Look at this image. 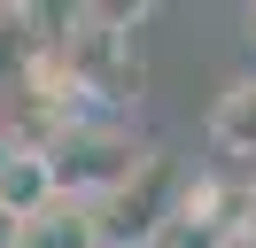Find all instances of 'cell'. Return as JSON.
Listing matches in <instances>:
<instances>
[{
    "label": "cell",
    "mask_w": 256,
    "mask_h": 248,
    "mask_svg": "<svg viewBox=\"0 0 256 248\" xmlns=\"http://www.w3.org/2000/svg\"><path fill=\"white\" fill-rule=\"evenodd\" d=\"M0 248H16V217H8V210H0Z\"/></svg>",
    "instance_id": "cell-7"
},
{
    "label": "cell",
    "mask_w": 256,
    "mask_h": 248,
    "mask_svg": "<svg viewBox=\"0 0 256 248\" xmlns=\"http://www.w3.org/2000/svg\"><path fill=\"white\" fill-rule=\"evenodd\" d=\"M54 194H62V186H54V163H47V148H16L8 163H0V210L16 217V225H24V217H39Z\"/></svg>",
    "instance_id": "cell-3"
},
{
    "label": "cell",
    "mask_w": 256,
    "mask_h": 248,
    "mask_svg": "<svg viewBox=\"0 0 256 248\" xmlns=\"http://www.w3.org/2000/svg\"><path fill=\"white\" fill-rule=\"evenodd\" d=\"M240 39H248V54H256V8H240Z\"/></svg>",
    "instance_id": "cell-6"
},
{
    "label": "cell",
    "mask_w": 256,
    "mask_h": 248,
    "mask_svg": "<svg viewBox=\"0 0 256 248\" xmlns=\"http://www.w3.org/2000/svg\"><path fill=\"white\" fill-rule=\"evenodd\" d=\"M202 132H210V148H218L225 163H248V170H256V70H240L233 86L210 101Z\"/></svg>",
    "instance_id": "cell-2"
},
{
    "label": "cell",
    "mask_w": 256,
    "mask_h": 248,
    "mask_svg": "<svg viewBox=\"0 0 256 248\" xmlns=\"http://www.w3.org/2000/svg\"><path fill=\"white\" fill-rule=\"evenodd\" d=\"M8 155H16V140H8V124H0V163H8Z\"/></svg>",
    "instance_id": "cell-8"
},
{
    "label": "cell",
    "mask_w": 256,
    "mask_h": 248,
    "mask_svg": "<svg viewBox=\"0 0 256 248\" xmlns=\"http://www.w3.org/2000/svg\"><path fill=\"white\" fill-rule=\"evenodd\" d=\"M233 248H256V170L240 178V202H233Z\"/></svg>",
    "instance_id": "cell-5"
},
{
    "label": "cell",
    "mask_w": 256,
    "mask_h": 248,
    "mask_svg": "<svg viewBox=\"0 0 256 248\" xmlns=\"http://www.w3.org/2000/svg\"><path fill=\"white\" fill-rule=\"evenodd\" d=\"M178 194H186L178 155H171V148H148L140 163L94 202L101 248H163V232H171V217H178Z\"/></svg>",
    "instance_id": "cell-1"
},
{
    "label": "cell",
    "mask_w": 256,
    "mask_h": 248,
    "mask_svg": "<svg viewBox=\"0 0 256 248\" xmlns=\"http://www.w3.org/2000/svg\"><path fill=\"white\" fill-rule=\"evenodd\" d=\"M16 248H101V232H94V202L54 194L39 217H24V225H16Z\"/></svg>",
    "instance_id": "cell-4"
}]
</instances>
